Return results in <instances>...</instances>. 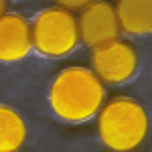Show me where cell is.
Wrapping results in <instances>:
<instances>
[{
  "label": "cell",
  "mask_w": 152,
  "mask_h": 152,
  "mask_svg": "<svg viewBox=\"0 0 152 152\" xmlns=\"http://www.w3.org/2000/svg\"><path fill=\"white\" fill-rule=\"evenodd\" d=\"M104 81L94 69L71 65L61 69L49 87V105L65 122H87L104 105Z\"/></svg>",
  "instance_id": "cell-1"
},
{
  "label": "cell",
  "mask_w": 152,
  "mask_h": 152,
  "mask_svg": "<svg viewBox=\"0 0 152 152\" xmlns=\"http://www.w3.org/2000/svg\"><path fill=\"white\" fill-rule=\"evenodd\" d=\"M150 130L148 114L136 99L118 95L97 112V136L110 150L128 152L146 140Z\"/></svg>",
  "instance_id": "cell-2"
},
{
  "label": "cell",
  "mask_w": 152,
  "mask_h": 152,
  "mask_svg": "<svg viewBox=\"0 0 152 152\" xmlns=\"http://www.w3.org/2000/svg\"><path fill=\"white\" fill-rule=\"evenodd\" d=\"M33 47L45 57H63L79 43L77 18L67 8H45L31 24Z\"/></svg>",
  "instance_id": "cell-3"
},
{
  "label": "cell",
  "mask_w": 152,
  "mask_h": 152,
  "mask_svg": "<svg viewBox=\"0 0 152 152\" xmlns=\"http://www.w3.org/2000/svg\"><path fill=\"white\" fill-rule=\"evenodd\" d=\"M91 67H94V73L104 83H112V85L126 83L136 75L138 53L130 43L114 39L94 47Z\"/></svg>",
  "instance_id": "cell-4"
},
{
  "label": "cell",
  "mask_w": 152,
  "mask_h": 152,
  "mask_svg": "<svg viewBox=\"0 0 152 152\" xmlns=\"http://www.w3.org/2000/svg\"><path fill=\"white\" fill-rule=\"evenodd\" d=\"M79 28V41L87 47H97L107 41H114L120 35V23H118L116 8L110 2L94 0L81 8V14L77 18Z\"/></svg>",
  "instance_id": "cell-5"
},
{
  "label": "cell",
  "mask_w": 152,
  "mask_h": 152,
  "mask_svg": "<svg viewBox=\"0 0 152 152\" xmlns=\"http://www.w3.org/2000/svg\"><path fill=\"white\" fill-rule=\"evenodd\" d=\"M33 49L31 24L20 14H2L0 16V61L14 63L24 59Z\"/></svg>",
  "instance_id": "cell-6"
},
{
  "label": "cell",
  "mask_w": 152,
  "mask_h": 152,
  "mask_svg": "<svg viewBox=\"0 0 152 152\" xmlns=\"http://www.w3.org/2000/svg\"><path fill=\"white\" fill-rule=\"evenodd\" d=\"M116 14L120 31L138 37L152 33V0H118Z\"/></svg>",
  "instance_id": "cell-7"
},
{
  "label": "cell",
  "mask_w": 152,
  "mask_h": 152,
  "mask_svg": "<svg viewBox=\"0 0 152 152\" xmlns=\"http://www.w3.org/2000/svg\"><path fill=\"white\" fill-rule=\"evenodd\" d=\"M26 140V126L20 114L10 105L0 104V152L18 150Z\"/></svg>",
  "instance_id": "cell-8"
},
{
  "label": "cell",
  "mask_w": 152,
  "mask_h": 152,
  "mask_svg": "<svg viewBox=\"0 0 152 152\" xmlns=\"http://www.w3.org/2000/svg\"><path fill=\"white\" fill-rule=\"evenodd\" d=\"M55 2L61 8H67V10H81L83 6H87L94 0H55Z\"/></svg>",
  "instance_id": "cell-9"
},
{
  "label": "cell",
  "mask_w": 152,
  "mask_h": 152,
  "mask_svg": "<svg viewBox=\"0 0 152 152\" xmlns=\"http://www.w3.org/2000/svg\"><path fill=\"white\" fill-rule=\"evenodd\" d=\"M6 12V0H0V16Z\"/></svg>",
  "instance_id": "cell-10"
}]
</instances>
